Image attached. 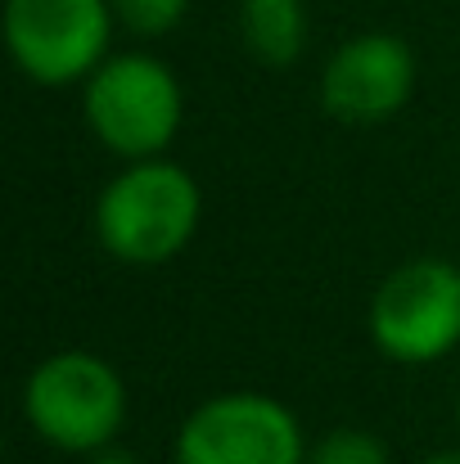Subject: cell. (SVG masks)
I'll return each mask as SVG.
<instances>
[{"label":"cell","mask_w":460,"mask_h":464,"mask_svg":"<svg viewBox=\"0 0 460 464\" xmlns=\"http://www.w3.org/2000/svg\"><path fill=\"white\" fill-rule=\"evenodd\" d=\"M199 208V185L185 167L141 158L104 185L95 203V235L118 262L153 266L190 244Z\"/></svg>","instance_id":"obj_1"},{"label":"cell","mask_w":460,"mask_h":464,"mask_svg":"<svg viewBox=\"0 0 460 464\" xmlns=\"http://www.w3.org/2000/svg\"><path fill=\"white\" fill-rule=\"evenodd\" d=\"M23 415L50 447L91 456L118 438L127 420V388L95 352H54L27 374Z\"/></svg>","instance_id":"obj_2"},{"label":"cell","mask_w":460,"mask_h":464,"mask_svg":"<svg viewBox=\"0 0 460 464\" xmlns=\"http://www.w3.org/2000/svg\"><path fill=\"white\" fill-rule=\"evenodd\" d=\"M86 122L104 150L132 162L162 154L181 127V82L153 54L104 59L86 77Z\"/></svg>","instance_id":"obj_3"},{"label":"cell","mask_w":460,"mask_h":464,"mask_svg":"<svg viewBox=\"0 0 460 464\" xmlns=\"http://www.w3.org/2000/svg\"><path fill=\"white\" fill-rule=\"evenodd\" d=\"M370 338L402 365L443 361L460 343V266L438 257L397 266L370 303Z\"/></svg>","instance_id":"obj_4"},{"label":"cell","mask_w":460,"mask_h":464,"mask_svg":"<svg viewBox=\"0 0 460 464\" xmlns=\"http://www.w3.org/2000/svg\"><path fill=\"white\" fill-rule=\"evenodd\" d=\"M113 0H5V45L41 86L91 77L109 50Z\"/></svg>","instance_id":"obj_5"},{"label":"cell","mask_w":460,"mask_h":464,"mask_svg":"<svg viewBox=\"0 0 460 464\" xmlns=\"http://www.w3.org/2000/svg\"><path fill=\"white\" fill-rule=\"evenodd\" d=\"M176 464H307L303 429L276 397L221 392L181 424Z\"/></svg>","instance_id":"obj_6"},{"label":"cell","mask_w":460,"mask_h":464,"mask_svg":"<svg viewBox=\"0 0 460 464\" xmlns=\"http://www.w3.org/2000/svg\"><path fill=\"white\" fill-rule=\"evenodd\" d=\"M416 91V54L402 36L361 32L343 41L320 72V104L338 122H384Z\"/></svg>","instance_id":"obj_7"},{"label":"cell","mask_w":460,"mask_h":464,"mask_svg":"<svg viewBox=\"0 0 460 464\" xmlns=\"http://www.w3.org/2000/svg\"><path fill=\"white\" fill-rule=\"evenodd\" d=\"M240 36L258 63L285 68L307 45V5L303 0H240Z\"/></svg>","instance_id":"obj_8"},{"label":"cell","mask_w":460,"mask_h":464,"mask_svg":"<svg viewBox=\"0 0 460 464\" xmlns=\"http://www.w3.org/2000/svg\"><path fill=\"white\" fill-rule=\"evenodd\" d=\"M307 464H388V451L366 429H334L307 451Z\"/></svg>","instance_id":"obj_9"},{"label":"cell","mask_w":460,"mask_h":464,"mask_svg":"<svg viewBox=\"0 0 460 464\" xmlns=\"http://www.w3.org/2000/svg\"><path fill=\"white\" fill-rule=\"evenodd\" d=\"M190 0H113V18L136 36H162L185 18Z\"/></svg>","instance_id":"obj_10"},{"label":"cell","mask_w":460,"mask_h":464,"mask_svg":"<svg viewBox=\"0 0 460 464\" xmlns=\"http://www.w3.org/2000/svg\"><path fill=\"white\" fill-rule=\"evenodd\" d=\"M91 464H141V460H136L127 447H113V442H109V447L91 451Z\"/></svg>","instance_id":"obj_11"},{"label":"cell","mask_w":460,"mask_h":464,"mask_svg":"<svg viewBox=\"0 0 460 464\" xmlns=\"http://www.w3.org/2000/svg\"><path fill=\"white\" fill-rule=\"evenodd\" d=\"M420 464H460V451H438V456H429V460Z\"/></svg>","instance_id":"obj_12"},{"label":"cell","mask_w":460,"mask_h":464,"mask_svg":"<svg viewBox=\"0 0 460 464\" xmlns=\"http://www.w3.org/2000/svg\"><path fill=\"white\" fill-rule=\"evenodd\" d=\"M456 424H460V401H456Z\"/></svg>","instance_id":"obj_13"}]
</instances>
